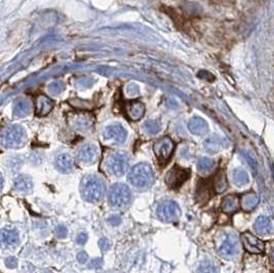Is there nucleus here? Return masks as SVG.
<instances>
[{"label": "nucleus", "mask_w": 274, "mask_h": 273, "mask_svg": "<svg viewBox=\"0 0 274 273\" xmlns=\"http://www.w3.org/2000/svg\"><path fill=\"white\" fill-rule=\"evenodd\" d=\"M105 193V184L102 179L96 176H86L81 182L82 197L90 202L102 199Z\"/></svg>", "instance_id": "1"}, {"label": "nucleus", "mask_w": 274, "mask_h": 273, "mask_svg": "<svg viewBox=\"0 0 274 273\" xmlns=\"http://www.w3.org/2000/svg\"><path fill=\"white\" fill-rule=\"evenodd\" d=\"M130 183L139 189H147L154 183V176L151 168L146 163H139L131 170L129 177Z\"/></svg>", "instance_id": "2"}, {"label": "nucleus", "mask_w": 274, "mask_h": 273, "mask_svg": "<svg viewBox=\"0 0 274 273\" xmlns=\"http://www.w3.org/2000/svg\"><path fill=\"white\" fill-rule=\"evenodd\" d=\"M108 198L112 207L116 209H125L131 202L132 194L126 185L116 183L111 186Z\"/></svg>", "instance_id": "3"}, {"label": "nucleus", "mask_w": 274, "mask_h": 273, "mask_svg": "<svg viewBox=\"0 0 274 273\" xmlns=\"http://www.w3.org/2000/svg\"><path fill=\"white\" fill-rule=\"evenodd\" d=\"M181 214L179 204L174 200H163L157 207V217L165 223H177Z\"/></svg>", "instance_id": "4"}, {"label": "nucleus", "mask_w": 274, "mask_h": 273, "mask_svg": "<svg viewBox=\"0 0 274 273\" xmlns=\"http://www.w3.org/2000/svg\"><path fill=\"white\" fill-rule=\"evenodd\" d=\"M220 256L224 259H232L239 252V240L235 234L228 233L224 236L218 249Z\"/></svg>", "instance_id": "5"}, {"label": "nucleus", "mask_w": 274, "mask_h": 273, "mask_svg": "<svg viewBox=\"0 0 274 273\" xmlns=\"http://www.w3.org/2000/svg\"><path fill=\"white\" fill-rule=\"evenodd\" d=\"M189 170L183 169L179 167V165H175V167L166 174L165 183L171 189H178L189 179Z\"/></svg>", "instance_id": "6"}, {"label": "nucleus", "mask_w": 274, "mask_h": 273, "mask_svg": "<svg viewBox=\"0 0 274 273\" xmlns=\"http://www.w3.org/2000/svg\"><path fill=\"white\" fill-rule=\"evenodd\" d=\"M243 249L251 254H262L265 250V242L251 232H243L240 235Z\"/></svg>", "instance_id": "7"}, {"label": "nucleus", "mask_w": 274, "mask_h": 273, "mask_svg": "<svg viewBox=\"0 0 274 273\" xmlns=\"http://www.w3.org/2000/svg\"><path fill=\"white\" fill-rule=\"evenodd\" d=\"M129 167V159L128 156L120 152H116L111 155V157L108 162V168L112 175L114 176H121L123 175Z\"/></svg>", "instance_id": "8"}, {"label": "nucleus", "mask_w": 274, "mask_h": 273, "mask_svg": "<svg viewBox=\"0 0 274 273\" xmlns=\"http://www.w3.org/2000/svg\"><path fill=\"white\" fill-rule=\"evenodd\" d=\"M24 143V132L19 126H12L3 135V144L6 147L16 148Z\"/></svg>", "instance_id": "9"}, {"label": "nucleus", "mask_w": 274, "mask_h": 273, "mask_svg": "<svg viewBox=\"0 0 274 273\" xmlns=\"http://www.w3.org/2000/svg\"><path fill=\"white\" fill-rule=\"evenodd\" d=\"M174 148V142L170 138H163L158 142H156V144L154 145L155 154L162 162H166L171 158Z\"/></svg>", "instance_id": "10"}, {"label": "nucleus", "mask_w": 274, "mask_h": 273, "mask_svg": "<svg viewBox=\"0 0 274 273\" xmlns=\"http://www.w3.org/2000/svg\"><path fill=\"white\" fill-rule=\"evenodd\" d=\"M240 208V197L236 194H229L225 196L221 203V211L225 214H234Z\"/></svg>", "instance_id": "11"}, {"label": "nucleus", "mask_w": 274, "mask_h": 273, "mask_svg": "<svg viewBox=\"0 0 274 273\" xmlns=\"http://www.w3.org/2000/svg\"><path fill=\"white\" fill-rule=\"evenodd\" d=\"M258 203H259V197L257 193H255L254 191H249L241 195L240 208L244 212H252L253 210H255Z\"/></svg>", "instance_id": "12"}, {"label": "nucleus", "mask_w": 274, "mask_h": 273, "mask_svg": "<svg viewBox=\"0 0 274 273\" xmlns=\"http://www.w3.org/2000/svg\"><path fill=\"white\" fill-rule=\"evenodd\" d=\"M254 229L260 235H268L273 231V225L266 216H260L254 224Z\"/></svg>", "instance_id": "13"}, {"label": "nucleus", "mask_w": 274, "mask_h": 273, "mask_svg": "<svg viewBox=\"0 0 274 273\" xmlns=\"http://www.w3.org/2000/svg\"><path fill=\"white\" fill-rule=\"evenodd\" d=\"M15 188L23 193L30 192L33 188V181L32 179L27 175H20L14 181Z\"/></svg>", "instance_id": "14"}, {"label": "nucleus", "mask_w": 274, "mask_h": 273, "mask_svg": "<svg viewBox=\"0 0 274 273\" xmlns=\"http://www.w3.org/2000/svg\"><path fill=\"white\" fill-rule=\"evenodd\" d=\"M57 169L62 173H70L74 168V161L70 155L61 154L59 155L56 160Z\"/></svg>", "instance_id": "15"}, {"label": "nucleus", "mask_w": 274, "mask_h": 273, "mask_svg": "<svg viewBox=\"0 0 274 273\" xmlns=\"http://www.w3.org/2000/svg\"><path fill=\"white\" fill-rule=\"evenodd\" d=\"M106 136L108 139L113 140L115 143L120 144V143L124 142L126 133H125L124 129L121 128V126L112 125V126H110V128L106 130Z\"/></svg>", "instance_id": "16"}, {"label": "nucleus", "mask_w": 274, "mask_h": 273, "mask_svg": "<svg viewBox=\"0 0 274 273\" xmlns=\"http://www.w3.org/2000/svg\"><path fill=\"white\" fill-rule=\"evenodd\" d=\"M97 148L94 145H85L78 153V158L85 163H93L97 157Z\"/></svg>", "instance_id": "17"}, {"label": "nucleus", "mask_w": 274, "mask_h": 273, "mask_svg": "<svg viewBox=\"0 0 274 273\" xmlns=\"http://www.w3.org/2000/svg\"><path fill=\"white\" fill-rule=\"evenodd\" d=\"M1 240L2 243L7 247H14L17 246L19 241H20V237H19V233L17 230L15 229H2L1 231Z\"/></svg>", "instance_id": "18"}, {"label": "nucleus", "mask_w": 274, "mask_h": 273, "mask_svg": "<svg viewBox=\"0 0 274 273\" xmlns=\"http://www.w3.org/2000/svg\"><path fill=\"white\" fill-rule=\"evenodd\" d=\"M232 179L234 184L236 185L238 187L244 186V185H247L250 181V177H249V174L246 170L243 169H236L234 170L232 173Z\"/></svg>", "instance_id": "19"}, {"label": "nucleus", "mask_w": 274, "mask_h": 273, "mask_svg": "<svg viewBox=\"0 0 274 273\" xmlns=\"http://www.w3.org/2000/svg\"><path fill=\"white\" fill-rule=\"evenodd\" d=\"M189 129L193 134L196 135H202L207 133L208 131V125L202 119L200 118H194L189 123Z\"/></svg>", "instance_id": "20"}, {"label": "nucleus", "mask_w": 274, "mask_h": 273, "mask_svg": "<svg viewBox=\"0 0 274 273\" xmlns=\"http://www.w3.org/2000/svg\"><path fill=\"white\" fill-rule=\"evenodd\" d=\"M227 179L223 172L219 173L214 180V189L217 193H222L227 188Z\"/></svg>", "instance_id": "21"}, {"label": "nucleus", "mask_w": 274, "mask_h": 273, "mask_svg": "<svg viewBox=\"0 0 274 273\" xmlns=\"http://www.w3.org/2000/svg\"><path fill=\"white\" fill-rule=\"evenodd\" d=\"M215 167V162L207 157H201L197 162V169L200 173H210Z\"/></svg>", "instance_id": "22"}, {"label": "nucleus", "mask_w": 274, "mask_h": 273, "mask_svg": "<svg viewBox=\"0 0 274 273\" xmlns=\"http://www.w3.org/2000/svg\"><path fill=\"white\" fill-rule=\"evenodd\" d=\"M198 273H219L218 267L211 262H203L198 266Z\"/></svg>", "instance_id": "23"}, {"label": "nucleus", "mask_w": 274, "mask_h": 273, "mask_svg": "<svg viewBox=\"0 0 274 273\" xmlns=\"http://www.w3.org/2000/svg\"><path fill=\"white\" fill-rule=\"evenodd\" d=\"M99 247L103 252H106L111 248V242L109 239H107V238H101L99 240Z\"/></svg>", "instance_id": "24"}, {"label": "nucleus", "mask_w": 274, "mask_h": 273, "mask_svg": "<svg viewBox=\"0 0 274 273\" xmlns=\"http://www.w3.org/2000/svg\"><path fill=\"white\" fill-rule=\"evenodd\" d=\"M56 234L59 238H65L67 236V228L64 225H59L56 228Z\"/></svg>", "instance_id": "25"}, {"label": "nucleus", "mask_w": 274, "mask_h": 273, "mask_svg": "<svg viewBox=\"0 0 274 273\" xmlns=\"http://www.w3.org/2000/svg\"><path fill=\"white\" fill-rule=\"evenodd\" d=\"M86 240H87V234L85 232H81V233H79L76 236V242L78 243V245H80V246L84 245V243L86 242Z\"/></svg>", "instance_id": "26"}, {"label": "nucleus", "mask_w": 274, "mask_h": 273, "mask_svg": "<svg viewBox=\"0 0 274 273\" xmlns=\"http://www.w3.org/2000/svg\"><path fill=\"white\" fill-rule=\"evenodd\" d=\"M5 264L8 268H16L18 266V260L15 257H8L5 260Z\"/></svg>", "instance_id": "27"}, {"label": "nucleus", "mask_w": 274, "mask_h": 273, "mask_svg": "<svg viewBox=\"0 0 274 273\" xmlns=\"http://www.w3.org/2000/svg\"><path fill=\"white\" fill-rule=\"evenodd\" d=\"M103 265V260L101 258H96L93 259L90 263V268H100Z\"/></svg>", "instance_id": "28"}, {"label": "nucleus", "mask_w": 274, "mask_h": 273, "mask_svg": "<svg viewBox=\"0 0 274 273\" xmlns=\"http://www.w3.org/2000/svg\"><path fill=\"white\" fill-rule=\"evenodd\" d=\"M87 258H89V256H87V254L85 252H80L77 254V261L81 263V264H84V263L87 261Z\"/></svg>", "instance_id": "29"}, {"label": "nucleus", "mask_w": 274, "mask_h": 273, "mask_svg": "<svg viewBox=\"0 0 274 273\" xmlns=\"http://www.w3.org/2000/svg\"><path fill=\"white\" fill-rule=\"evenodd\" d=\"M108 222L112 226H117L121 223V218L118 216H111L110 218H108Z\"/></svg>", "instance_id": "30"}, {"label": "nucleus", "mask_w": 274, "mask_h": 273, "mask_svg": "<svg viewBox=\"0 0 274 273\" xmlns=\"http://www.w3.org/2000/svg\"><path fill=\"white\" fill-rule=\"evenodd\" d=\"M147 129H148V131L150 133H156L158 131V128L156 126L154 123H149V124H147Z\"/></svg>", "instance_id": "31"}, {"label": "nucleus", "mask_w": 274, "mask_h": 273, "mask_svg": "<svg viewBox=\"0 0 274 273\" xmlns=\"http://www.w3.org/2000/svg\"><path fill=\"white\" fill-rule=\"evenodd\" d=\"M272 260H273V262H274V251H273V253H272Z\"/></svg>", "instance_id": "32"}, {"label": "nucleus", "mask_w": 274, "mask_h": 273, "mask_svg": "<svg viewBox=\"0 0 274 273\" xmlns=\"http://www.w3.org/2000/svg\"><path fill=\"white\" fill-rule=\"evenodd\" d=\"M46 273H52V272H46Z\"/></svg>", "instance_id": "33"}]
</instances>
